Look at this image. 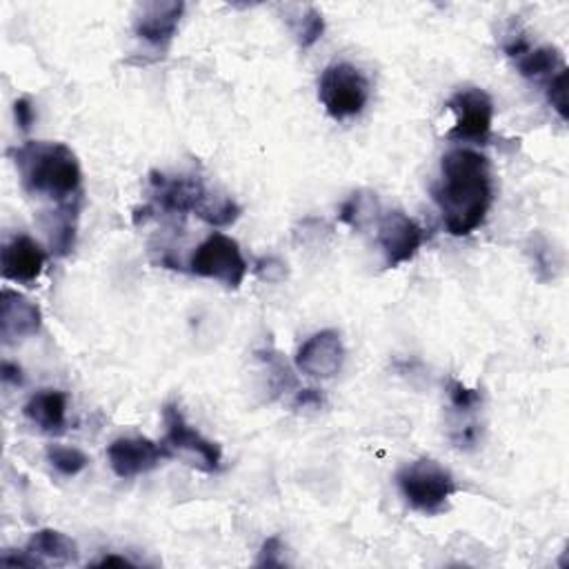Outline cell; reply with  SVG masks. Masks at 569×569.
Returning a JSON list of instances; mask_svg holds the SVG:
<instances>
[{
    "label": "cell",
    "instance_id": "cell-1",
    "mask_svg": "<svg viewBox=\"0 0 569 569\" xmlns=\"http://www.w3.org/2000/svg\"><path fill=\"white\" fill-rule=\"evenodd\" d=\"M447 233L463 239L477 231L494 205L490 159L477 150L458 148L443 156L441 176L432 187Z\"/></svg>",
    "mask_w": 569,
    "mask_h": 569
},
{
    "label": "cell",
    "instance_id": "cell-2",
    "mask_svg": "<svg viewBox=\"0 0 569 569\" xmlns=\"http://www.w3.org/2000/svg\"><path fill=\"white\" fill-rule=\"evenodd\" d=\"M27 194L47 199L59 207L80 205L83 172L65 142L29 140L10 152Z\"/></svg>",
    "mask_w": 569,
    "mask_h": 569
},
{
    "label": "cell",
    "instance_id": "cell-3",
    "mask_svg": "<svg viewBox=\"0 0 569 569\" xmlns=\"http://www.w3.org/2000/svg\"><path fill=\"white\" fill-rule=\"evenodd\" d=\"M150 187L156 205L169 214H197L207 225L227 227L241 216V207L231 199L214 201L197 176H165L161 172L150 174Z\"/></svg>",
    "mask_w": 569,
    "mask_h": 569
},
{
    "label": "cell",
    "instance_id": "cell-4",
    "mask_svg": "<svg viewBox=\"0 0 569 569\" xmlns=\"http://www.w3.org/2000/svg\"><path fill=\"white\" fill-rule=\"evenodd\" d=\"M396 485L409 509L425 516L443 514L458 492L452 471L434 458H418L403 465L396 473Z\"/></svg>",
    "mask_w": 569,
    "mask_h": 569
},
{
    "label": "cell",
    "instance_id": "cell-5",
    "mask_svg": "<svg viewBox=\"0 0 569 569\" xmlns=\"http://www.w3.org/2000/svg\"><path fill=\"white\" fill-rule=\"evenodd\" d=\"M369 80L352 63H331L318 80V101L334 121H350L363 114L369 101Z\"/></svg>",
    "mask_w": 569,
    "mask_h": 569
},
{
    "label": "cell",
    "instance_id": "cell-6",
    "mask_svg": "<svg viewBox=\"0 0 569 569\" xmlns=\"http://www.w3.org/2000/svg\"><path fill=\"white\" fill-rule=\"evenodd\" d=\"M189 271L201 278L218 280L229 290H239L245 282L250 265L239 243L220 231H214L192 254Z\"/></svg>",
    "mask_w": 569,
    "mask_h": 569
},
{
    "label": "cell",
    "instance_id": "cell-7",
    "mask_svg": "<svg viewBox=\"0 0 569 569\" xmlns=\"http://www.w3.org/2000/svg\"><path fill=\"white\" fill-rule=\"evenodd\" d=\"M456 116L454 127L447 131L450 140L458 142H488L494 125V101L481 87L458 89L447 103Z\"/></svg>",
    "mask_w": 569,
    "mask_h": 569
},
{
    "label": "cell",
    "instance_id": "cell-8",
    "mask_svg": "<svg viewBox=\"0 0 569 569\" xmlns=\"http://www.w3.org/2000/svg\"><path fill=\"white\" fill-rule=\"evenodd\" d=\"M163 420H165V441L163 445L172 452V456L189 454L199 458V469L214 473L223 467V450L218 443L205 439L197 427L187 422L185 414L176 403H167L163 407Z\"/></svg>",
    "mask_w": 569,
    "mask_h": 569
},
{
    "label": "cell",
    "instance_id": "cell-9",
    "mask_svg": "<svg viewBox=\"0 0 569 569\" xmlns=\"http://www.w3.org/2000/svg\"><path fill=\"white\" fill-rule=\"evenodd\" d=\"M427 239H430L427 231L401 210L388 212L378 223V245H381L385 265L390 269L409 263L427 243Z\"/></svg>",
    "mask_w": 569,
    "mask_h": 569
},
{
    "label": "cell",
    "instance_id": "cell-10",
    "mask_svg": "<svg viewBox=\"0 0 569 569\" xmlns=\"http://www.w3.org/2000/svg\"><path fill=\"white\" fill-rule=\"evenodd\" d=\"M167 458H174L172 452L163 443H154L146 437H123L108 447L112 471L125 481L156 469Z\"/></svg>",
    "mask_w": 569,
    "mask_h": 569
},
{
    "label": "cell",
    "instance_id": "cell-11",
    "mask_svg": "<svg viewBox=\"0 0 569 569\" xmlns=\"http://www.w3.org/2000/svg\"><path fill=\"white\" fill-rule=\"evenodd\" d=\"M345 363V347L341 341V334L334 329H323L312 339H307L299 354H296V367L309 376V378H334Z\"/></svg>",
    "mask_w": 569,
    "mask_h": 569
},
{
    "label": "cell",
    "instance_id": "cell-12",
    "mask_svg": "<svg viewBox=\"0 0 569 569\" xmlns=\"http://www.w3.org/2000/svg\"><path fill=\"white\" fill-rule=\"evenodd\" d=\"M40 325V307L21 292L5 288L3 294H0V337H3V343L12 345L16 341L36 337Z\"/></svg>",
    "mask_w": 569,
    "mask_h": 569
},
{
    "label": "cell",
    "instance_id": "cell-13",
    "mask_svg": "<svg viewBox=\"0 0 569 569\" xmlns=\"http://www.w3.org/2000/svg\"><path fill=\"white\" fill-rule=\"evenodd\" d=\"M182 14H185V3H180V0L178 3L176 0L148 3L140 8L138 16L134 18V34L140 40L156 47V50H165L178 31Z\"/></svg>",
    "mask_w": 569,
    "mask_h": 569
},
{
    "label": "cell",
    "instance_id": "cell-14",
    "mask_svg": "<svg viewBox=\"0 0 569 569\" xmlns=\"http://www.w3.org/2000/svg\"><path fill=\"white\" fill-rule=\"evenodd\" d=\"M47 263L45 250L29 236H14L0 252V271L5 280L31 284L42 274Z\"/></svg>",
    "mask_w": 569,
    "mask_h": 569
},
{
    "label": "cell",
    "instance_id": "cell-15",
    "mask_svg": "<svg viewBox=\"0 0 569 569\" xmlns=\"http://www.w3.org/2000/svg\"><path fill=\"white\" fill-rule=\"evenodd\" d=\"M23 414L38 430L59 434L67 425V394L61 390H42L25 403Z\"/></svg>",
    "mask_w": 569,
    "mask_h": 569
},
{
    "label": "cell",
    "instance_id": "cell-16",
    "mask_svg": "<svg viewBox=\"0 0 569 569\" xmlns=\"http://www.w3.org/2000/svg\"><path fill=\"white\" fill-rule=\"evenodd\" d=\"M31 556H36L42 565L45 560H52V562H61V565H69L78 560V545L76 541H72L67 534L59 532V530H38L31 534V539L27 541L25 547Z\"/></svg>",
    "mask_w": 569,
    "mask_h": 569
},
{
    "label": "cell",
    "instance_id": "cell-17",
    "mask_svg": "<svg viewBox=\"0 0 569 569\" xmlns=\"http://www.w3.org/2000/svg\"><path fill=\"white\" fill-rule=\"evenodd\" d=\"M565 67L560 52L556 47H530V50L516 59V69L520 76L541 80V78H552L556 72Z\"/></svg>",
    "mask_w": 569,
    "mask_h": 569
},
{
    "label": "cell",
    "instance_id": "cell-18",
    "mask_svg": "<svg viewBox=\"0 0 569 569\" xmlns=\"http://www.w3.org/2000/svg\"><path fill=\"white\" fill-rule=\"evenodd\" d=\"M80 205L76 207H59L54 214L52 225L47 227L50 231V248L56 256H67L74 250L76 243V218H78Z\"/></svg>",
    "mask_w": 569,
    "mask_h": 569
},
{
    "label": "cell",
    "instance_id": "cell-19",
    "mask_svg": "<svg viewBox=\"0 0 569 569\" xmlns=\"http://www.w3.org/2000/svg\"><path fill=\"white\" fill-rule=\"evenodd\" d=\"M45 458L65 479L78 477V473L89 465V458L80 450L65 447V445H50L45 450Z\"/></svg>",
    "mask_w": 569,
    "mask_h": 569
},
{
    "label": "cell",
    "instance_id": "cell-20",
    "mask_svg": "<svg viewBox=\"0 0 569 569\" xmlns=\"http://www.w3.org/2000/svg\"><path fill=\"white\" fill-rule=\"evenodd\" d=\"M294 34H296L299 45L303 47V50H307V47L318 42L320 36L325 34V18H323V14L316 8H307V12L296 21Z\"/></svg>",
    "mask_w": 569,
    "mask_h": 569
},
{
    "label": "cell",
    "instance_id": "cell-21",
    "mask_svg": "<svg viewBox=\"0 0 569 569\" xmlns=\"http://www.w3.org/2000/svg\"><path fill=\"white\" fill-rule=\"evenodd\" d=\"M369 197H371V194L365 197L363 192L352 194V197L343 203L339 218H341L343 223H347L350 227L361 229L363 223H365V218H369V212H371V199H369Z\"/></svg>",
    "mask_w": 569,
    "mask_h": 569
},
{
    "label": "cell",
    "instance_id": "cell-22",
    "mask_svg": "<svg viewBox=\"0 0 569 569\" xmlns=\"http://www.w3.org/2000/svg\"><path fill=\"white\" fill-rule=\"evenodd\" d=\"M447 396L450 403L456 412H473L481 403H483V394L479 390H469L465 388L460 381H450L447 385Z\"/></svg>",
    "mask_w": 569,
    "mask_h": 569
},
{
    "label": "cell",
    "instance_id": "cell-23",
    "mask_svg": "<svg viewBox=\"0 0 569 569\" xmlns=\"http://www.w3.org/2000/svg\"><path fill=\"white\" fill-rule=\"evenodd\" d=\"M547 101L554 112L562 121H567V67H562L547 80Z\"/></svg>",
    "mask_w": 569,
    "mask_h": 569
},
{
    "label": "cell",
    "instance_id": "cell-24",
    "mask_svg": "<svg viewBox=\"0 0 569 569\" xmlns=\"http://www.w3.org/2000/svg\"><path fill=\"white\" fill-rule=\"evenodd\" d=\"M284 552L282 547V541L278 536H269L263 547H261V556H258V562L261 567H282V560H280V554Z\"/></svg>",
    "mask_w": 569,
    "mask_h": 569
},
{
    "label": "cell",
    "instance_id": "cell-25",
    "mask_svg": "<svg viewBox=\"0 0 569 569\" xmlns=\"http://www.w3.org/2000/svg\"><path fill=\"white\" fill-rule=\"evenodd\" d=\"M256 274L267 280V282H280L284 276H288V269L278 261V258H261L256 263Z\"/></svg>",
    "mask_w": 569,
    "mask_h": 569
},
{
    "label": "cell",
    "instance_id": "cell-26",
    "mask_svg": "<svg viewBox=\"0 0 569 569\" xmlns=\"http://www.w3.org/2000/svg\"><path fill=\"white\" fill-rule=\"evenodd\" d=\"M14 118H16V125H18L21 131L31 129V125L36 123V110H34L29 99H18L14 103Z\"/></svg>",
    "mask_w": 569,
    "mask_h": 569
},
{
    "label": "cell",
    "instance_id": "cell-27",
    "mask_svg": "<svg viewBox=\"0 0 569 569\" xmlns=\"http://www.w3.org/2000/svg\"><path fill=\"white\" fill-rule=\"evenodd\" d=\"M0 562H3V565H12V567H40V565H42V562H40L36 556H31L27 549L21 552V554H5L3 558H0Z\"/></svg>",
    "mask_w": 569,
    "mask_h": 569
},
{
    "label": "cell",
    "instance_id": "cell-28",
    "mask_svg": "<svg viewBox=\"0 0 569 569\" xmlns=\"http://www.w3.org/2000/svg\"><path fill=\"white\" fill-rule=\"evenodd\" d=\"M25 381V376H23V369L14 363H3V383L8 385H14V388H21Z\"/></svg>",
    "mask_w": 569,
    "mask_h": 569
},
{
    "label": "cell",
    "instance_id": "cell-29",
    "mask_svg": "<svg viewBox=\"0 0 569 569\" xmlns=\"http://www.w3.org/2000/svg\"><path fill=\"white\" fill-rule=\"evenodd\" d=\"M296 407H320L323 405V394L318 390H301L296 401Z\"/></svg>",
    "mask_w": 569,
    "mask_h": 569
},
{
    "label": "cell",
    "instance_id": "cell-30",
    "mask_svg": "<svg viewBox=\"0 0 569 569\" xmlns=\"http://www.w3.org/2000/svg\"><path fill=\"white\" fill-rule=\"evenodd\" d=\"M93 567H134L131 560H127L125 556H116V554H108L101 560L93 562Z\"/></svg>",
    "mask_w": 569,
    "mask_h": 569
}]
</instances>
